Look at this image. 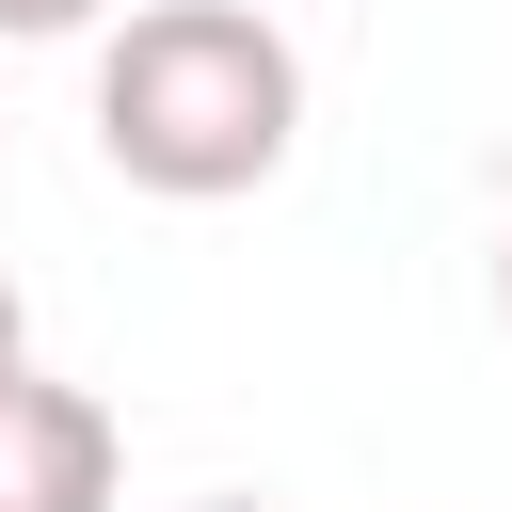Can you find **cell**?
Segmentation results:
<instances>
[{"label":"cell","instance_id":"1","mask_svg":"<svg viewBox=\"0 0 512 512\" xmlns=\"http://www.w3.org/2000/svg\"><path fill=\"white\" fill-rule=\"evenodd\" d=\"M304 144V48L256 0H144L96 48V160L160 208H224L272 192Z\"/></svg>","mask_w":512,"mask_h":512},{"label":"cell","instance_id":"2","mask_svg":"<svg viewBox=\"0 0 512 512\" xmlns=\"http://www.w3.org/2000/svg\"><path fill=\"white\" fill-rule=\"evenodd\" d=\"M112 480H128L112 400L16 368V384H0V512H112Z\"/></svg>","mask_w":512,"mask_h":512},{"label":"cell","instance_id":"3","mask_svg":"<svg viewBox=\"0 0 512 512\" xmlns=\"http://www.w3.org/2000/svg\"><path fill=\"white\" fill-rule=\"evenodd\" d=\"M112 0H0V48H48V32H96Z\"/></svg>","mask_w":512,"mask_h":512},{"label":"cell","instance_id":"4","mask_svg":"<svg viewBox=\"0 0 512 512\" xmlns=\"http://www.w3.org/2000/svg\"><path fill=\"white\" fill-rule=\"evenodd\" d=\"M32 368V304H16V272H0V384Z\"/></svg>","mask_w":512,"mask_h":512},{"label":"cell","instance_id":"5","mask_svg":"<svg viewBox=\"0 0 512 512\" xmlns=\"http://www.w3.org/2000/svg\"><path fill=\"white\" fill-rule=\"evenodd\" d=\"M208 512H272V496H208Z\"/></svg>","mask_w":512,"mask_h":512},{"label":"cell","instance_id":"6","mask_svg":"<svg viewBox=\"0 0 512 512\" xmlns=\"http://www.w3.org/2000/svg\"><path fill=\"white\" fill-rule=\"evenodd\" d=\"M496 304H512V256H496Z\"/></svg>","mask_w":512,"mask_h":512}]
</instances>
